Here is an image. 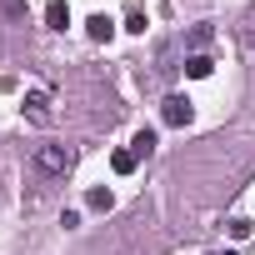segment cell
I'll list each match as a JSON object with an SVG mask.
<instances>
[{"instance_id":"8","label":"cell","mask_w":255,"mask_h":255,"mask_svg":"<svg viewBox=\"0 0 255 255\" xmlns=\"http://www.w3.org/2000/svg\"><path fill=\"white\" fill-rule=\"evenodd\" d=\"M125 30H135V35H145V10H130V20H125Z\"/></svg>"},{"instance_id":"10","label":"cell","mask_w":255,"mask_h":255,"mask_svg":"<svg viewBox=\"0 0 255 255\" xmlns=\"http://www.w3.org/2000/svg\"><path fill=\"white\" fill-rule=\"evenodd\" d=\"M190 45H210V25H195L190 30Z\"/></svg>"},{"instance_id":"9","label":"cell","mask_w":255,"mask_h":255,"mask_svg":"<svg viewBox=\"0 0 255 255\" xmlns=\"http://www.w3.org/2000/svg\"><path fill=\"white\" fill-rule=\"evenodd\" d=\"M90 205H95V210H110L115 200H110V190H90Z\"/></svg>"},{"instance_id":"1","label":"cell","mask_w":255,"mask_h":255,"mask_svg":"<svg viewBox=\"0 0 255 255\" xmlns=\"http://www.w3.org/2000/svg\"><path fill=\"white\" fill-rule=\"evenodd\" d=\"M65 165H70V150L65 145H40L35 150V170L40 175H65Z\"/></svg>"},{"instance_id":"5","label":"cell","mask_w":255,"mask_h":255,"mask_svg":"<svg viewBox=\"0 0 255 255\" xmlns=\"http://www.w3.org/2000/svg\"><path fill=\"white\" fill-rule=\"evenodd\" d=\"M185 70H190V75L200 80V75H210L215 65H210V55H190V60H185Z\"/></svg>"},{"instance_id":"2","label":"cell","mask_w":255,"mask_h":255,"mask_svg":"<svg viewBox=\"0 0 255 255\" xmlns=\"http://www.w3.org/2000/svg\"><path fill=\"white\" fill-rule=\"evenodd\" d=\"M25 115H30L35 125H45V120H50V100H45L40 90H35V95H25Z\"/></svg>"},{"instance_id":"3","label":"cell","mask_w":255,"mask_h":255,"mask_svg":"<svg viewBox=\"0 0 255 255\" xmlns=\"http://www.w3.org/2000/svg\"><path fill=\"white\" fill-rule=\"evenodd\" d=\"M165 120H170V125H185V120H190V100H185V95H170V100H165Z\"/></svg>"},{"instance_id":"4","label":"cell","mask_w":255,"mask_h":255,"mask_svg":"<svg viewBox=\"0 0 255 255\" xmlns=\"http://www.w3.org/2000/svg\"><path fill=\"white\" fill-rule=\"evenodd\" d=\"M45 25H50V30H65V25H70V5L50 0V5H45Z\"/></svg>"},{"instance_id":"7","label":"cell","mask_w":255,"mask_h":255,"mask_svg":"<svg viewBox=\"0 0 255 255\" xmlns=\"http://www.w3.org/2000/svg\"><path fill=\"white\" fill-rule=\"evenodd\" d=\"M130 145H135V155H150V145H155V130H140Z\"/></svg>"},{"instance_id":"11","label":"cell","mask_w":255,"mask_h":255,"mask_svg":"<svg viewBox=\"0 0 255 255\" xmlns=\"http://www.w3.org/2000/svg\"><path fill=\"white\" fill-rule=\"evenodd\" d=\"M245 45H250V55H255V20L245 25Z\"/></svg>"},{"instance_id":"6","label":"cell","mask_w":255,"mask_h":255,"mask_svg":"<svg viewBox=\"0 0 255 255\" xmlns=\"http://www.w3.org/2000/svg\"><path fill=\"white\" fill-rule=\"evenodd\" d=\"M90 35H95V40H110V20H105V15H90Z\"/></svg>"}]
</instances>
